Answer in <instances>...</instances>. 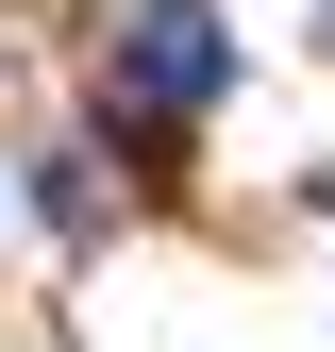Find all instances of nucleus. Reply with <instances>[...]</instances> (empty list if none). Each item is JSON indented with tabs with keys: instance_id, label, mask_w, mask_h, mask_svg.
<instances>
[{
	"instance_id": "1",
	"label": "nucleus",
	"mask_w": 335,
	"mask_h": 352,
	"mask_svg": "<svg viewBox=\"0 0 335 352\" xmlns=\"http://www.w3.org/2000/svg\"><path fill=\"white\" fill-rule=\"evenodd\" d=\"M218 17H201V0H135V34H117V84H135V101H218Z\"/></svg>"
}]
</instances>
